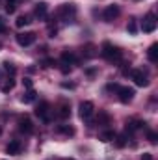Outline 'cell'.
<instances>
[{"mask_svg": "<svg viewBox=\"0 0 158 160\" xmlns=\"http://www.w3.org/2000/svg\"><path fill=\"white\" fill-rule=\"evenodd\" d=\"M101 54H102L104 60H108V62H112V63H119V62L123 60V50H121L119 47H114V45L108 43V41L102 43V47H101Z\"/></svg>", "mask_w": 158, "mask_h": 160, "instance_id": "cell-1", "label": "cell"}, {"mask_svg": "<svg viewBox=\"0 0 158 160\" xmlns=\"http://www.w3.org/2000/svg\"><path fill=\"white\" fill-rule=\"evenodd\" d=\"M56 15H58V19L69 22V21H73V19L77 17V6H75V4H62V6L58 8Z\"/></svg>", "mask_w": 158, "mask_h": 160, "instance_id": "cell-2", "label": "cell"}, {"mask_svg": "<svg viewBox=\"0 0 158 160\" xmlns=\"http://www.w3.org/2000/svg\"><path fill=\"white\" fill-rule=\"evenodd\" d=\"M93 112H95V106H93V102L91 101H82L78 106V114L80 118L84 121H89L93 118Z\"/></svg>", "mask_w": 158, "mask_h": 160, "instance_id": "cell-3", "label": "cell"}, {"mask_svg": "<svg viewBox=\"0 0 158 160\" xmlns=\"http://www.w3.org/2000/svg\"><path fill=\"white\" fill-rule=\"evenodd\" d=\"M119 13H121V8H119L117 4H110V6L104 8V11H102V19H104L106 22H114V21L119 17Z\"/></svg>", "mask_w": 158, "mask_h": 160, "instance_id": "cell-4", "label": "cell"}, {"mask_svg": "<svg viewBox=\"0 0 158 160\" xmlns=\"http://www.w3.org/2000/svg\"><path fill=\"white\" fill-rule=\"evenodd\" d=\"M156 26H158L156 15H155V13H147L145 19H143V22H141V30H143L145 34H151V32L156 30Z\"/></svg>", "mask_w": 158, "mask_h": 160, "instance_id": "cell-5", "label": "cell"}, {"mask_svg": "<svg viewBox=\"0 0 158 160\" xmlns=\"http://www.w3.org/2000/svg\"><path fill=\"white\" fill-rule=\"evenodd\" d=\"M116 91H117L119 101H121V102H125V104H126V102H130V101L134 99V95H136V93H134V89H132V88H128V86H117V89H116Z\"/></svg>", "mask_w": 158, "mask_h": 160, "instance_id": "cell-6", "label": "cell"}, {"mask_svg": "<svg viewBox=\"0 0 158 160\" xmlns=\"http://www.w3.org/2000/svg\"><path fill=\"white\" fill-rule=\"evenodd\" d=\"M36 116H37L41 121H45V123H50V104H48L47 101H43V102L37 104V108H36Z\"/></svg>", "mask_w": 158, "mask_h": 160, "instance_id": "cell-7", "label": "cell"}, {"mask_svg": "<svg viewBox=\"0 0 158 160\" xmlns=\"http://www.w3.org/2000/svg\"><path fill=\"white\" fill-rule=\"evenodd\" d=\"M130 78L134 80L136 86H140V88L149 86V78H147V75H145L141 69H132V71H130Z\"/></svg>", "mask_w": 158, "mask_h": 160, "instance_id": "cell-8", "label": "cell"}, {"mask_svg": "<svg viewBox=\"0 0 158 160\" xmlns=\"http://www.w3.org/2000/svg\"><path fill=\"white\" fill-rule=\"evenodd\" d=\"M17 43L21 45V47H30L34 41H36V34L34 32H21V34H17Z\"/></svg>", "mask_w": 158, "mask_h": 160, "instance_id": "cell-9", "label": "cell"}, {"mask_svg": "<svg viewBox=\"0 0 158 160\" xmlns=\"http://www.w3.org/2000/svg\"><path fill=\"white\" fill-rule=\"evenodd\" d=\"M19 130L24 132V134H32L34 132V123L30 121V118H26V116L19 118Z\"/></svg>", "mask_w": 158, "mask_h": 160, "instance_id": "cell-10", "label": "cell"}, {"mask_svg": "<svg viewBox=\"0 0 158 160\" xmlns=\"http://www.w3.org/2000/svg\"><path fill=\"white\" fill-rule=\"evenodd\" d=\"M22 151V143L19 140H11L7 145H6V153L7 155H19Z\"/></svg>", "mask_w": 158, "mask_h": 160, "instance_id": "cell-11", "label": "cell"}, {"mask_svg": "<svg viewBox=\"0 0 158 160\" xmlns=\"http://www.w3.org/2000/svg\"><path fill=\"white\" fill-rule=\"evenodd\" d=\"M47 13H48V6H47V2H37L36 8H34V15H36L37 19H45Z\"/></svg>", "mask_w": 158, "mask_h": 160, "instance_id": "cell-12", "label": "cell"}, {"mask_svg": "<svg viewBox=\"0 0 158 160\" xmlns=\"http://www.w3.org/2000/svg\"><path fill=\"white\" fill-rule=\"evenodd\" d=\"M147 58H149L151 63H156L158 62V43H153V45L149 47V50H147Z\"/></svg>", "mask_w": 158, "mask_h": 160, "instance_id": "cell-13", "label": "cell"}, {"mask_svg": "<svg viewBox=\"0 0 158 160\" xmlns=\"http://www.w3.org/2000/svg\"><path fill=\"white\" fill-rule=\"evenodd\" d=\"M62 63H65V65H75V63H77L75 54L69 52V50H63V52H62Z\"/></svg>", "mask_w": 158, "mask_h": 160, "instance_id": "cell-14", "label": "cell"}, {"mask_svg": "<svg viewBox=\"0 0 158 160\" xmlns=\"http://www.w3.org/2000/svg\"><path fill=\"white\" fill-rule=\"evenodd\" d=\"M143 121H140V119H132V121H128L126 123V130L128 132H136V130H140V128H143Z\"/></svg>", "mask_w": 158, "mask_h": 160, "instance_id": "cell-15", "label": "cell"}, {"mask_svg": "<svg viewBox=\"0 0 158 160\" xmlns=\"http://www.w3.org/2000/svg\"><path fill=\"white\" fill-rule=\"evenodd\" d=\"M36 95H37V93H36V91H34V88H32V89H28V91L21 97V101H22L24 104H30V102H34V101H36Z\"/></svg>", "mask_w": 158, "mask_h": 160, "instance_id": "cell-16", "label": "cell"}, {"mask_svg": "<svg viewBox=\"0 0 158 160\" xmlns=\"http://www.w3.org/2000/svg\"><path fill=\"white\" fill-rule=\"evenodd\" d=\"M58 116H60V118H62V119H67V118H69V116H71V106H69V104H65V102H63V104H62V106H60V112H58Z\"/></svg>", "mask_w": 158, "mask_h": 160, "instance_id": "cell-17", "label": "cell"}, {"mask_svg": "<svg viewBox=\"0 0 158 160\" xmlns=\"http://www.w3.org/2000/svg\"><path fill=\"white\" fill-rule=\"evenodd\" d=\"M58 132L60 134H65V136H75V128L71 125H60L58 127Z\"/></svg>", "mask_w": 158, "mask_h": 160, "instance_id": "cell-18", "label": "cell"}, {"mask_svg": "<svg viewBox=\"0 0 158 160\" xmlns=\"http://www.w3.org/2000/svg\"><path fill=\"white\" fill-rule=\"evenodd\" d=\"M13 88H15V78H13V77H9V78H6V82H4L2 91H4V93H9Z\"/></svg>", "mask_w": 158, "mask_h": 160, "instance_id": "cell-19", "label": "cell"}, {"mask_svg": "<svg viewBox=\"0 0 158 160\" xmlns=\"http://www.w3.org/2000/svg\"><path fill=\"white\" fill-rule=\"evenodd\" d=\"M114 138H116L114 130H104V132H101V134H99V140H101V142H112Z\"/></svg>", "mask_w": 158, "mask_h": 160, "instance_id": "cell-20", "label": "cell"}, {"mask_svg": "<svg viewBox=\"0 0 158 160\" xmlns=\"http://www.w3.org/2000/svg\"><path fill=\"white\" fill-rule=\"evenodd\" d=\"M82 52H84V56L86 58H93L97 52H95V45H86L84 48H82Z\"/></svg>", "mask_w": 158, "mask_h": 160, "instance_id": "cell-21", "label": "cell"}, {"mask_svg": "<svg viewBox=\"0 0 158 160\" xmlns=\"http://www.w3.org/2000/svg\"><path fill=\"white\" fill-rule=\"evenodd\" d=\"M28 22H30L28 15H21V17H17V21H15V26H17V28H22V26H26Z\"/></svg>", "mask_w": 158, "mask_h": 160, "instance_id": "cell-22", "label": "cell"}, {"mask_svg": "<svg viewBox=\"0 0 158 160\" xmlns=\"http://www.w3.org/2000/svg\"><path fill=\"white\" fill-rule=\"evenodd\" d=\"M114 140H116V145H117V147H125V145H126V136H125V134L116 136Z\"/></svg>", "mask_w": 158, "mask_h": 160, "instance_id": "cell-23", "label": "cell"}, {"mask_svg": "<svg viewBox=\"0 0 158 160\" xmlns=\"http://www.w3.org/2000/svg\"><path fill=\"white\" fill-rule=\"evenodd\" d=\"M4 2H6V11L13 13L15 11V0H4Z\"/></svg>", "mask_w": 158, "mask_h": 160, "instance_id": "cell-24", "label": "cell"}, {"mask_svg": "<svg viewBox=\"0 0 158 160\" xmlns=\"http://www.w3.org/2000/svg\"><path fill=\"white\" fill-rule=\"evenodd\" d=\"M126 30H128L130 34H136V30H138V28H136V21H134V19H130V22H128Z\"/></svg>", "mask_w": 158, "mask_h": 160, "instance_id": "cell-25", "label": "cell"}, {"mask_svg": "<svg viewBox=\"0 0 158 160\" xmlns=\"http://www.w3.org/2000/svg\"><path fill=\"white\" fill-rule=\"evenodd\" d=\"M4 69H6L7 73H11V77L15 75V67H13V63H7V62H6V63H4Z\"/></svg>", "mask_w": 158, "mask_h": 160, "instance_id": "cell-26", "label": "cell"}, {"mask_svg": "<svg viewBox=\"0 0 158 160\" xmlns=\"http://www.w3.org/2000/svg\"><path fill=\"white\" fill-rule=\"evenodd\" d=\"M147 138H149V142H151V143H156V132H153V130H149V132H147Z\"/></svg>", "mask_w": 158, "mask_h": 160, "instance_id": "cell-27", "label": "cell"}, {"mask_svg": "<svg viewBox=\"0 0 158 160\" xmlns=\"http://www.w3.org/2000/svg\"><path fill=\"white\" fill-rule=\"evenodd\" d=\"M60 69H62V73H65V75H67V73H71V65H65V63H62V67H60Z\"/></svg>", "mask_w": 158, "mask_h": 160, "instance_id": "cell-28", "label": "cell"}, {"mask_svg": "<svg viewBox=\"0 0 158 160\" xmlns=\"http://www.w3.org/2000/svg\"><path fill=\"white\" fill-rule=\"evenodd\" d=\"M6 30H7V28H6V22H4V19L0 17V34H4Z\"/></svg>", "mask_w": 158, "mask_h": 160, "instance_id": "cell-29", "label": "cell"}, {"mask_svg": "<svg viewBox=\"0 0 158 160\" xmlns=\"http://www.w3.org/2000/svg\"><path fill=\"white\" fill-rule=\"evenodd\" d=\"M43 63H45L43 67H52V65H54V60H45Z\"/></svg>", "mask_w": 158, "mask_h": 160, "instance_id": "cell-30", "label": "cell"}, {"mask_svg": "<svg viewBox=\"0 0 158 160\" xmlns=\"http://www.w3.org/2000/svg\"><path fill=\"white\" fill-rule=\"evenodd\" d=\"M141 160H153V155L151 153H143L141 155Z\"/></svg>", "mask_w": 158, "mask_h": 160, "instance_id": "cell-31", "label": "cell"}, {"mask_svg": "<svg viewBox=\"0 0 158 160\" xmlns=\"http://www.w3.org/2000/svg\"><path fill=\"white\" fill-rule=\"evenodd\" d=\"M24 88L32 89V80H30V78H24Z\"/></svg>", "mask_w": 158, "mask_h": 160, "instance_id": "cell-32", "label": "cell"}, {"mask_svg": "<svg viewBox=\"0 0 158 160\" xmlns=\"http://www.w3.org/2000/svg\"><path fill=\"white\" fill-rule=\"evenodd\" d=\"M69 160H75V158H69Z\"/></svg>", "mask_w": 158, "mask_h": 160, "instance_id": "cell-33", "label": "cell"}, {"mask_svg": "<svg viewBox=\"0 0 158 160\" xmlns=\"http://www.w3.org/2000/svg\"><path fill=\"white\" fill-rule=\"evenodd\" d=\"M0 132H2V130H0Z\"/></svg>", "mask_w": 158, "mask_h": 160, "instance_id": "cell-34", "label": "cell"}]
</instances>
